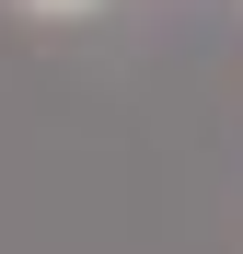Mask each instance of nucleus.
Returning a JSON list of instances; mask_svg holds the SVG:
<instances>
[{
    "label": "nucleus",
    "instance_id": "f257e3e1",
    "mask_svg": "<svg viewBox=\"0 0 243 254\" xmlns=\"http://www.w3.org/2000/svg\"><path fill=\"white\" fill-rule=\"evenodd\" d=\"M12 12H35V23H93L104 0H12Z\"/></svg>",
    "mask_w": 243,
    "mask_h": 254
}]
</instances>
